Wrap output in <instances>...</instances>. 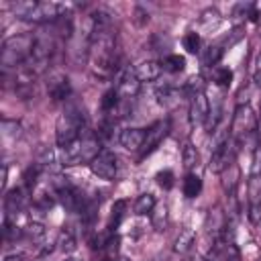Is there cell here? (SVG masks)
I'll use <instances>...</instances> for the list:
<instances>
[{
	"label": "cell",
	"mask_w": 261,
	"mask_h": 261,
	"mask_svg": "<svg viewBox=\"0 0 261 261\" xmlns=\"http://www.w3.org/2000/svg\"><path fill=\"white\" fill-rule=\"evenodd\" d=\"M53 202H55L53 196H49L47 192H41L35 196V208H39V210H49L53 206Z\"/></svg>",
	"instance_id": "ab89813d"
},
{
	"label": "cell",
	"mask_w": 261,
	"mask_h": 261,
	"mask_svg": "<svg viewBox=\"0 0 261 261\" xmlns=\"http://www.w3.org/2000/svg\"><path fill=\"white\" fill-rule=\"evenodd\" d=\"M20 133H22V126H20V122H16V120H8V118H4L2 120V135L4 137H20Z\"/></svg>",
	"instance_id": "e575fe53"
},
{
	"label": "cell",
	"mask_w": 261,
	"mask_h": 261,
	"mask_svg": "<svg viewBox=\"0 0 261 261\" xmlns=\"http://www.w3.org/2000/svg\"><path fill=\"white\" fill-rule=\"evenodd\" d=\"M202 192V179L196 173H188L184 179V194L186 198H196Z\"/></svg>",
	"instance_id": "4316f807"
},
{
	"label": "cell",
	"mask_w": 261,
	"mask_h": 261,
	"mask_svg": "<svg viewBox=\"0 0 261 261\" xmlns=\"http://www.w3.org/2000/svg\"><path fill=\"white\" fill-rule=\"evenodd\" d=\"M27 237H29L31 241H41V239L45 237V226H43L41 222H31V224L27 226Z\"/></svg>",
	"instance_id": "f35d334b"
},
{
	"label": "cell",
	"mask_w": 261,
	"mask_h": 261,
	"mask_svg": "<svg viewBox=\"0 0 261 261\" xmlns=\"http://www.w3.org/2000/svg\"><path fill=\"white\" fill-rule=\"evenodd\" d=\"M104 149L100 147V137L98 135H82L77 141L71 145L63 147L59 151L61 165H82V163H92Z\"/></svg>",
	"instance_id": "5b68a950"
},
{
	"label": "cell",
	"mask_w": 261,
	"mask_h": 261,
	"mask_svg": "<svg viewBox=\"0 0 261 261\" xmlns=\"http://www.w3.org/2000/svg\"><path fill=\"white\" fill-rule=\"evenodd\" d=\"M86 126V112L80 104H69L65 110L59 114L57 124H55V141L63 149L77 141L82 137V130Z\"/></svg>",
	"instance_id": "277c9868"
},
{
	"label": "cell",
	"mask_w": 261,
	"mask_h": 261,
	"mask_svg": "<svg viewBox=\"0 0 261 261\" xmlns=\"http://www.w3.org/2000/svg\"><path fill=\"white\" fill-rule=\"evenodd\" d=\"M204 226H206V230L212 234V239H214V237H220V234L226 230V226H228L226 212H224L220 206L210 208L208 214H206V222H204Z\"/></svg>",
	"instance_id": "2e32d148"
},
{
	"label": "cell",
	"mask_w": 261,
	"mask_h": 261,
	"mask_svg": "<svg viewBox=\"0 0 261 261\" xmlns=\"http://www.w3.org/2000/svg\"><path fill=\"white\" fill-rule=\"evenodd\" d=\"M47 96L53 102H63L71 96V84H69L67 73H63L59 69H53L47 75Z\"/></svg>",
	"instance_id": "ba28073f"
},
{
	"label": "cell",
	"mask_w": 261,
	"mask_h": 261,
	"mask_svg": "<svg viewBox=\"0 0 261 261\" xmlns=\"http://www.w3.org/2000/svg\"><path fill=\"white\" fill-rule=\"evenodd\" d=\"M161 67L169 73H179L184 67H186V57L184 55H177V53H171V55H165L163 61H161Z\"/></svg>",
	"instance_id": "d4e9b609"
},
{
	"label": "cell",
	"mask_w": 261,
	"mask_h": 261,
	"mask_svg": "<svg viewBox=\"0 0 261 261\" xmlns=\"http://www.w3.org/2000/svg\"><path fill=\"white\" fill-rule=\"evenodd\" d=\"M27 188L22 186V188H12L10 192H6V196H4V210H6V218L4 220H10L12 222V218L22 210V206H24V202H27Z\"/></svg>",
	"instance_id": "5bb4252c"
},
{
	"label": "cell",
	"mask_w": 261,
	"mask_h": 261,
	"mask_svg": "<svg viewBox=\"0 0 261 261\" xmlns=\"http://www.w3.org/2000/svg\"><path fill=\"white\" fill-rule=\"evenodd\" d=\"M161 69H163L161 63L159 61H153V59H145V61H141V63L135 65V73H137V77L141 82H155L159 77Z\"/></svg>",
	"instance_id": "ac0fdd59"
},
{
	"label": "cell",
	"mask_w": 261,
	"mask_h": 261,
	"mask_svg": "<svg viewBox=\"0 0 261 261\" xmlns=\"http://www.w3.org/2000/svg\"><path fill=\"white\" fill-rule=\"evenodd\" d=\"M184 49L188 51V53H200V35L198 33H188L186 37H184Z\"/></svg>",
	"instance_id": "d590c367"
},
{
	"label": "cell",
	"mask_w": 261,
	"mask_h": 261,
	"mask_svg": "<svg viewBox=\"0 0 261 261\" xmlns=\"http://www.w3.org/2000/svg\"><path fill=\"white\" fill-rule=\"evenodd\" d=\"M55 51V39H53V33H41V35H35V47H33V53L29 57V61L24 63L29 69H33L37 75H41L49 61H51V55Z\"/></svg>",
	"instance_id": "8992f818"
},
{
	"label": "cell",
	"mask_w": 261,
	"mask_h": 261,
	"mask_svg": "<svg viewBox=\"0 0 261 261\" xmlns=\"http://www.w3.org/2000/svg\"><path fill=\"white\" fill-rule=\"evenodd\" d=\"M181 161H184V167L186 169L196 167V163H198V151H196V147L192 143H186L184 145V149H181Z\"/></svg>",
	"instance_id": "4dcf8cb0"
},
{
	"label": "cell",
	"mask_w": 261,
	"mask_h": 261,
	"mask_svg": "<svg viewBox=\"0 0 261 261\" xmlns=\"http://www.w3.org/2000/svg\"><path fill=\"white\" fill-rule=\"evenodd\" d=\"M212 77H214L216 86H220V88H228L232 84V71L228 67H214Z\"/></svg>",
	"instance_id": "1f68e13d"
},
{
	"label": "cell",
	"mask_w": 261,
	"mask_h": 261,
	"mask_svg": "<svg viewBox=\"0 0 261 261\" xmlns=\"http://www.w3.org/2000/svg\"><path fill=\"white\" fill-rule=\"evenodd\" d=\"M114 88H116V92H118V96H120L122 100L135 98V96L139 94V90H141V80L137 77L135 67H126V69L118 75Z\"/></svg>",
	"instance_id": "4fadbf2b"
},
{
	"label": "cell",
	"mask_w": 261,
	"mask_h": 261,
	"mask_svg": "<svg viewBox=\"0 0 261 261\" xmlns=\"http://www.w3.org/2000/svg\"><path fill=\"white\" fill-rule=\"evenodd\" d=\"M247 190H249L247 216H249L251 224H259L261 222V171H251Z\"/></svg>",
	"instance_id": "9c48e42d"
},
{
	"label": "cell",
	"mask_w": 261,
	"mask_h": 261,
	"mask_svg": "<svg viewBox=\"0 0 261 261\" xmlns=\"http://www.w3.org/2000/svg\"><path fill=\"white\" fill-rule=\"evenodd\" d=\"M90 169L96 177L100 179H106V181H112L116 177V171H118V163H116V155L112 151H102L92 163H90Z\"/></svg>",
	"instance_id": "8fae6325"
},
{
	"label": "cell",
	"mask_w": 261,
	"mask_h": 261,
	"mask_svg": "<svg viewBox=\"0 0 261 261\" xmlns=\"http://www.w3.org/2000/svg\"><path fill=\"white\" fill-rule=\"evenodd\" d=\"M124 210H126V202L124 200H116L114 206H112V212H110V220H108V228L110 232L120 224V220L124 218Z\"/></svg>",
	"instance_id": "f1b7e54d"
},
{
	"label": "cell",
	"mask_w": 261,
	"mask_h": 261,
	"mask_svg": "<svg viewBox=\"0 0 261 261\" xmlns=\"http://www.w3.org/2000/svg\"><path fill=\"white\" fill-rule=\"evenodd\" d=\"M234 139H228V143L216 151H212L210 155V163H208V169L212 173H222L228 165L234 163V153H237V147H234Z\"/></svg>",
	"instance_id": "7c38bea8"
},
{
	"label": "cell",
	"mask_w": 261,
	"mask_h": 261,
	"mask_svg": "<svg viewBox=\"0 0 261 261\" xmlns=\"http://www.w3.org/2000/svg\"><path fill=\"white\" fill-rule=\"evenodd\" d=\"M2 261H24V255H20V253H12V255H6Z\"/></svg>",
	"instance_id": "ee69618b"
},
{
	"label": "cell",
	"mask_w": 261,
	"mask_h": 261,
	"mask_svg": "<svg viewBox=\"0 0 261 261\" xmlns=\"http://www.w3.org/2000/svg\"><path fill=\"white\" fill-rule=\"evenodd\" d=\"M253 80L261 86V47H259V51L255 55V61H253Z\"/></svg>",
	"instance_id": "b9f144b4"
},
{
	"label": "cell",
	"mask_w": 261,
	"mask_h": 261,
	"mask_svg": "<svg viewBox=\"0 0 261 261\" xmlns=\"http://www.w3.org/2000/svg\"><path fill=\"white\" fill-rule=\"evenodd\" d=\"M75 247H77V241H75L73 232H71V230H61V232H59V239H57V249H59L61 253L69 255V253L75 251Z\"/></svg>",
	"instance_id": "484cf974"
},
{
	"label": "cell",
	"mask_w": 261,
	"mask_h": 261,
	"mask_svg": "<svg viewBox=\"0 0 261 261\" xmlns=\"http://www.w3.org/2000/svg\"><path fill=\"white\" fill-rule=\"evenodd\" d=\"M222 118V102L220 100H214V104L210 106V112H208V118L204 122V128L206 133H214L218 128V122Z\"/></svg>",
	"instance_id": "603a6c76"
},
{
	"label": "cell",
	"mask_w": 261,
	"mask_h": 261,
	"mask_svg": "<svg viewBox=\"0 0 261 261\" xmlns=\"http://www.w3.org/2000/svg\"><path fill=\"white\" fill-rule=\"evenodd\" d=\"M151 224H153V228L157 232H161V230L167 228V224H169V212H167V206L165 204H159V206L153 208V212H151Z\"/></svg>",
	"instance_id": "44dd1931"
},
{
	"label": "cell",
	"mask_w": 261,
	"mask_h": 261,
	"mask_svg": "<svg viewBox=\"0 0 261 261\" xmlns=\"http://www.w3.org/2000/svg\"><path fill=\"white\" fill-rule=\"evenodd\" d=\"M251 171H261V147H257L253 153V169Z\"/></svg>",
	"instance_id": "7bdbcfd3"
},
{
	"label": "cell",
	"mask_w": 261,
	"mask_h": 261,
	"mask_svg": "<svg viewBox=\"0 0 261 261\" xmlns=\"http://www.w3.org/2000/svg\"><path fill=\"white\" fill-rule=\"evenodd\" d=\"M10 8L16 18L29 22H55L67 12V6L61 2H37V0H20L14 2Z\"/></svg>",
	"instance_id": "7a4b0ae2"
},
{
	"label": "cell",
	"mask_w": 261,
	"mask_h": 261,
	"mask_svg": "<svg viewBox=\"0 0 261 261\" xmlns=\"http://www.w3.org/2000/svg\"><path fill=\"white\" fill-rule=\"evenodd\" d=\"M104 261H106V259H104Z\"/></svg>",
	"instance_id": "681fc988"
},
{
	"label": "cell",
	"mask_w": 261,
	"mask_h": 261,
	"mask_svg": "<svg viewBox=\"0 0 261 261\" xmlns=\"http://www.w3.org/2000/svg\"><path fill=\"white\" fill-rule=\"evenodd\" d=\"M33 47H35V35H31V33L8 37L4 41L2 53H0L2 73H8V69L16 71L20 65H24L33 53Z\"/></svg>",
	"instance_id": "3957f363"
},
{
	"label": "cell",
	"mask_w": 261,
	"mask_h": 261,
	"mask_svg": "<svg viewBox=\"0 0 261 261\" xmlns=\"http://www.w3.org/2000/svg\"><path fill=\"white\" fill-rule=\"evenodd\" d=\"M167 133H169V120H167V118L153 122V124L147 128V133H145V143H143V147H141V159H145L147 155H151V153L163 143V139L167 137Z\"/></svg>",
	"instance_id": "30bf717a"
},
{
	"label": "cell",
	"mask_w": 261,
	"mask_h": 261,
	"mask_svg": "<svg viewBox=\"0 0 261 261\" xmlns=\"http://www.w3.org/2000/svg\"><path fill=\"white\" fill-rule=\"evenodd\" d=\"M200 22H202V27L212 29V27H216V24L220 22V12H218L216 8H206V10L200 14Z\"/></svg>",
	"instance_id": "d6a6232c"
},
{
	"label": "cell",
	"mask_w": 261,
	"mask_h": 261,
	"mask_svg": "<svg viewBox=\"0 0 261 261\" xmlns=\"http://www.w3.org/2000/svg\"><path fill=\"white\" fill-rule=\"evenodd\" d=\"M145 133L143 128H137V126H130V128H124L118 137L120 145L126 149V151H141L143 143H145Z\"/></svg>",
	"instance_id": "e0dca14e"
},
{
	"label": "cell",
	"mask_w": 261,
	"mask_h": 261,
	"mask_svg": "<svg viewBox=\"0 0 261 261\" xmlns=\"http://www.w3.org/2000/svg\"><path fill=\"white\" fill-rule=\"evenodd\" d=\"M259 261H261V257H259Z\"/></svg>",
	"instance_id": "c3c4849f"
},
{
	"label": "cell",
	"mask_w": 261,
	"mask_h": 261,
	"mask_svg": "<svg viewBox=\"0 0 261 261\" xmlns=\"http://www.w3.org/2000/svg\"><path fill=\"white\" fill-rule=\"evenodd\" d=\"M257 130V114L249 104H239L230 122V139H234L237 143H241L243 139L247 141L249 137H253Z\"/></svg>",
	"instance_id": "52a82bcc"
},
{
	"label": "cell",
	"mask_w": 261,
	"mask_h": 261,
	"mask_svg": "<svg viewBox=\"0 0 261 261\" xmlns=\"http://www.w3.org/2000/svg\"><path fill=\"white\" fill-rule=\"evenodd\" d=\"M220 175H222V188H224V192L226 194H232L234 188H237V184H239V177H241V171H239L237 161L232 165H228Z\"/></svg>",
	"instance_id": "ffe728a7"
},
{
	"label": "cell",
	"mask_w": 261,
	"mask_h": 261,
	"mask_svg": "<svg viewBox=\"0 0 261 261\" xmlns=\"http://www.w3.org/2000/svg\"><path fill=\"white\" fill-rule=\"evenodd\" d=\"M243 37H245V33H243V27H237V29H234V31H232L228 37H224V39H222L218 45H220L222 49H228V47H232L234 43H239Z\"/></svg>",
	"instance_id": "8d00e7d4"
},
{
	"label": "cell",
	"mask_w": 261,
	"mask_h": 261,
	"mask_svg": "<svg viewBox=\"0 0 261 261\" xmlns=\"http://www.w3.org/2000/svg\"><path fill=\"white\" fill-rule=\"evenodd\" d=\"M208 112H210V102H208L206 94H204V92H202V94H196V96L192 98V104H190V114H188L190 124H192V126L204 124L206 118H208Z\"/></svg>",
	"instance_id": "9a60e30c"
},
{
	"label": "cell",
	"mask_w": 261,
	"mask_h": 261,
	"mask_svg": "<svg viewBox=\"0 0 261 261\" xmlns=\"http://www.w3.org/2000/svg\"><path fill=\"white\" fill-rule=\"evenodd\" d=\"M184 94H188V96H196V94H202L204 92V80L200 77V75H192V77H188V82L184 84V90H181Z\"/></svg>",
	"instance_id": "f546056e"
},
{
	"label": "cell",
	"mask_w": 261,
	"mask_h": 261,
	"mask_svg": "<svg viewBox=\"0 0 261 261\" xmlns=\"http://www.w3.org/2000/svg\"><path fill=\"white\" fill-rule=\"evenodd\" d=\"M39 173H41V167L37 165V163H33V165H29L27 169H24V173H22V179H24V188L31 192L33 188H35V184H37V177H39Z\"/></svg>",
	"instance_id": "836d02e7"
},
{
	"label": "cell",
	"mask_w": 261,
	"mask_h": 261,
	"mask_svg": "<svg viewBox=\"0 0 261 261\" xmlns=\"http://www.w3.org/2000/svg\"><path fill=\"white\" fill-rule=\"evenodd\" d=\"M155 96H157V102L161 106H173V104L179 102V90L169 82L159 84L157 90H155Z\"/></svg>",
	"instance_id": "d6986e66"
},
{
	"label": "cell",
	"mask_w": 261,
	"mask_h": 261,
	"mask_svg": "<svg viewBox=\"0 0 261 261\" xmlns=\"http://www.w3.org/2000/svg\"><path fill=\"white\" fill-rule=\"evenodd\" d=\"M155 206H157V202H155V196L153 194H141L137 198V202H135V212L141 214V216L143 214H151Z\"/></svg>",
	"instance_id": "83f0119b"
},
{
	"label": "cell",
	"mask_w": 261,
	"mask_h": 261,
	"mask_svg": "<svg viewBox=\"0 0 261 261\" xmlns=\"http://www.w3.org/2000/svg\"><path fill=\"white\" fill-rule=\"evenodd\" d=\"M155 179H157V184H159L163 190H171V188H173V171H169V169L159 171V173L155 175Z\"/></svg>",
	"instance_id": "74e56055"
},
{
	"label": "cell",
	"mask_w": 261,
	"mask_h": 261,
	"mask_svg": "<svg viewBox=\"0 0 261 261\" xmlns=\"http://www.w3.org/2000/svg\"><path fill=\"white\" fill-rule=\"evenodd\" d=\"M6 177H8V167H6V163L2 165V190L6 188Z\"/></svg>",
	"instance_id": "f6af8a7d"
},
{
	"label": "cell",
	"mask_w": 261,
	"mask_h": 261,
	"mask_svg": "<svg viewBox=\"0 0 261 261\" xmlns=\"http://www.w3.org/2000/svg\"><path fill=\"white\" fill-rule=\"evenodd\" d=\"M194 241H196V234H194V230H190V228H184V230L177 234V239L173 241V251H175V253H188V251L192 249Z\"/></svg>",
	"instance_id": "7402d4cb"
},
{
	"label": "cell",
	"mask_w": 261,
	"mask_h": 261,
	"mask_svg": "<svg viewBox=\"0 0 261 261\" xmlns=\"http://www.w3.org/2000/svg\"><path fill=\"white\" fill-rule=\"evenodd\" d=\"M112 261H130V259H128V257H124V255H118V257H114Z\"/></svg>",
	"instance_id": "bcb514c9"
},
{
	"label": "cell",
	"mask_w": 261,
	"mask_h": 261,
	"mask_svg": "<svg viewBox=\"0 0 261 261\" xmlns=\"http://www.w3.org/2000/svg\"><path fill=\"white\" fill-rule=\"evenodd\" d=\"M65 261H82V259H65Z\"/></svg>",
	"instance_id": "7dc6e473"
},
{
	"label": "cell",
	"mask_w": 261,
	"mask_h": 261,
	"mask_svg": "<svg viewBox=\"0 0 261 261\" xmlns=\"http://www.w3.org/2000/svg\"><path fill=\"white\" fill-rule=\"evenodd\" d=\"M222 53H224V49H222L220 45H208V47L202 51V65L214 67V65L222 59Z\"/></svg>",
	"instance_id": "cb8c5ba5"
},
{
	"label": "cell",
	"mask_w": 261,
	"mask_h": 261,
	"mask_svg": "<svg viewBox=\"0 0 261 261\" xmlns=\"http://www.w3.org/2000/svg\"><path fill=\"white\" fill-rule=\"evenodd\" d=\"M133 20H135L137 27H145V24L149 22V12H147L145 8H141V6H137V8L133 10Z\"/></svg>",
	"instance_id": "60d3db41"
},
{
	"label": "cell",
	"mask_w": 261,
	"mask_h": 261,
	"mask_svg": "<svg viewBox=\"0 0 261 261\" xmlns=\"http://www.w3.org/2000/svg\"><path fill=\"white\" fill-rule=\"evenodd\" d=\"M94 14V35L90 43V53H88V65L92 75L104 80L112 75L118 67V47H116V31L112 27V16L98 8L92 10Z\"/></svg>",
	"instance_id": "6da1fadb"
}]
</instances>
